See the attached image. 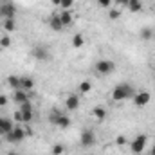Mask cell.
Masks as SVG:
<instances>
[{
	"label": "cell",
	"instance_id": "obj_34",
	"mask_svg": "<svg viewBox=\"0 0 155 155\" xmlns=\"http://www.w3.org/2000/svg\"><path fill=\"white\" fill-rule=\"evenodd\" d=\"M51 4H54V5H60V4H61V0H51Z\"/></svg>",
	"mask_w": 155,
	"mask_h": 155
},
{
	"label": "cell",
	"instance_id": "obj_5",
	"mask_svg": "<svg viewBox=\"0 0 155 155\" xmlns=\"http://www.w3.org/2000/svg\"><path fill=\"white\" fill-rule=\"evenodd\" d=\"M146 143H148V137H146L144 134L135 135V139L132 141V152H134V153H141V152L146 148Z\"/></svg>",
	"mask_w": 155,
	"mask_h": 155
},
{
	"label": "cell",
	"instance_id": "obj_8",
	"mask_svg": "<svg viewBox=\"0 0 155 155\" xmlns=\"http://www.w3.org/2000/svg\"><path fill=\"white\" fill-rule=\"evenodd\" d=\"M51 123L52 124H58L60 128H69L71 126V117L63 116V114H52L51 116Z\"/></svg>",
	"mask_w": 155,
	"mask_h": 155
},
{
	"label": "cell",
	"instance_id": "obj_33",
	"mask_svg": "<svg viewBox=\"0 0 155 155\" xmlns=\"http://www.w3.org/2000/svg\"><path fill=\"white\" fill-rule=\"evenodd\" d=\"M117 4H119V5H126V4H128V2H130V0H116Z\"/></svg>",
	"mask_w": 155,
	"mask_h": 155
},
{
	"label": "cell",
	"instance_id": "obj_28",
	"mask_svg": "<svg viewBox=\"0 0 155 155\" xmlns=\"http://www.w3.org/2000/svg\"><path fill=\"white\" fill-rule=\"evenodd\" d=\"M13 121H15V123H24V119H22V112H20V110H16V112L13 114Z\"/></svg>",
	"mask_w": 155,
	"mask_h": 155
},
{
	"label": "cell",
	"instance_id": "obj_18",
	"mask_svg": "<svg viewBox=\"0 0 155 155\" xmlns=\"http://www.w3.org/2000/svg\"><path fill=\"white\" fill-rule=\"evenodd\" d=\"M92 116L96 117L97 121H103V119H107V108L105 107H96L92 110Z\"/></svg>",
	"mask_w": 155,
	"mask_h": 155
},
{
	"label": "cell",
	"instance_id": "obj_21",
	"mask_svg": "<svg viewBox=\"0 0 155 155\" xmlns=\"http://www.w3.org/2000/svg\"><path fill=\"white\" fill-rule=\"evenodd\" d=\"M83 45H85V36H83L81 33L74 35V36H72V47H74V49H81Z\"/></svg>",
	"mask_w": 155,
	"mask_h": 155
},
{
	"label": "cell",
	"instance_id": "obj_19",
	"mask_svg": "<svg viewBox=\"0 0 155 155\" xmlns=\"http://www.w3.org/2000/svg\"><path fill=\"white\" fill-rule=\"evenodd\" d=\"M139 36H141V40H152L155 36V31L152 27H143L139 31Z\"/></svg>",
	"mask_w": 155,
	"mask_h": 155
},
{
	"label": "cell",
	"instance_id": "obj_2",
	"mask_svg": "<svg viewBox=\"0 0 155 155\" xmlns=\"http://www.w3.org/2000/svg\"><path fill=\"white\" fill-rule=\"evenodd\" d=\"M116 71V63L112 60H99L96 61V72L101 74V76H108Z\"/></svg>",
	"mask_w": 155,
	"mask_h": 155
},
{
	"label": "cell",
	"instance_id": "obj_6",
	"mask_svg": "<svg viewBox=\"0 0 155 155\" xmlns=\"http://www.w3.org/2000/svg\"><path fill=\"white\" fill-rule=\"evenodd\" d=\"M15 15H16V5L13 2H4L0 5V16H4V20L5 18H15Z\"/></svg>",
	"mask_w": 155,
	"mask_h": 155
},
{
	"label": "cell",
	"instance_id": "obj_23",
	"mask_svg": "<svg viewBox=\"0 0 155 155\" xmlns=\"http://www.w3.org/2000/svg\"><path fill=\"white\" fill-rule=\"evenodd\" d=\"M51 153H52V155H63V153H65V146L58 143V144H54V146L51 148Z\"/></svg>",
	"mask_w": 155,
	"mask_h": 155
},
{
	"label": "cell",
	"instance_id": "obj_1",
	"mask_svg": "<svg viewBox=\"0 0 155 155\" xmlns=\"http://www.w3.org/2000/svg\"><path fill=\"white\" fill-rule=\"evenodd\" d=\"M134 94H135V90H134V87L130 83H119V85L114 87L110 96H112L114 101H124L128 97H134Z\"/></svg>",
	"mask_w": 155,
	"mask_h": 155
},
{
	"label": "cell",
	"instance_id": "obj_13",
	"mask_svg": "<svg viewBox=\"0 0 155 155\" xmlns=\"http://www.w3.org/2000/svg\"><path fill=\"white\" fill-rule=\"evenodd\" d=\"M60 20H61L63 27H67V25H71V24L74 22V15H72L69 9H63V11L60 13Z\"/></svg>",
	"mask_w": 155,
	"mask_h": 155
},
{
	"label": "cell",
	"instance_id": "obj_37",
	"mask_svg": "<svg viewBox=\"0 0 155 155\" xmlns=\"http://www.w3.org/2000/svg\"><path fill=\"white\" fill-rule=\"evenodd\" d=\"M90 155H94V153H90Z\"/></svg>",
	"mask_w": 155,
	"mask_h": 155
},
{
	"label": "cell",
	"instance_id": "obj_3",
	"mask_svg": "<svg viewBox=\"0 0 155 155\" xmlns=\"http://www.w3.org/2000/svg\"><path fill=\"white\" fill-rule=\"evenodd\" d=\"M150 99H152V94H150L148 90H139V92L134 94V105H135L137 108L146 107V105L150 103Z\"/></svg>",
	"mask_w": 155,
	"mask_h": 155
},
{
	"label": "cell",
	"instance_id": "obj_7",
	"mask_svg": "<svg viewBox=\"0 0 155 155\" xmlns=\"http://www.w3.org/2000/svg\"><path fill=\"white\" fill-rule=\"evenodd\" d=\"M79 141H81V146L88 148V146H94V143H96V135H94L92 130H83L81 135H79Z\"/></svg>",
	"mask_w": 155,
	"mask_h": 155
},
{
	"label": "cell",
	"instance_id": "obj_35",
	"mask_svg": "<svg viewBox=\"0 0 155 155\" xmlns=\"http://www.w3.org/2000/svg\"><path fill=\"white\" fill-rule=\"evenodd\" d=\"M7 155H18V153H16V152H9Z\"/></svg>",
	"mask_w": 155,
	"mask_h": 155
},
{
	"label": "cell",
	"instance_id": "obj_11",
	"mask_svg": "<svg viewBox=\"0 0 155 155\" xmlns=\"http://www.w3.org/2000/svg\"><path fill=\"white\" fill-rule=\"evenodd\" d=\"M31 54H33V58L38 60V61H45V60H49V51H47L45 47H40V45L31 51Z\"/></svg>",
	"mask_w": 155,
	"mask_h": 155
},
{
	"label": "cell",
	"instance_id": "obj_16",
	"mask_svg": "<svg viewBox=\"0 0 155 155\" xmlns=\"http://www.w3.org/2000/svg\"><path fill=\"white\" fill-rule=\"evenodd\" d=\"M7 83H9V87H11L13 90H18L20 85H22V76H15V74H11V76H7Z\"/></svg>",
	"mask_w": 155,
	"mask_h": 155
},
{
	"label": "cell",
	"instance_id": "obj_4",
	"mask_svg": "<svg viewBox=\"0 0 155 155\" xmlns=\"http://www.w3.org/2000/svg\"><path fill=\"white\" fill-rule=\"evenodd\" d=\"M25 135H27V132H25L22 126H15L13 132L5 135V141H7V143H20V141L25 139Z\"/></svg>",
	"mask_w": 155,
	"mask_h": 155
},
{
	"label": "cell",
	"instance_id": "obj_27",
	"mask_svg": "<svg viewBox=\"0 0 155 155\" xmlns=\"http://www.w3.org/2000/svg\"><path fill=\"white\" fill-rule=\"evenodd\" d=\"M20 107V112H25V110H33V105H31V101H25V103H22V105H18Z\"/></svg>",
	"mask_w": 155,
	"mask_h": 155
},
{
	"label": "cell",
	"instance_id": "obj_32",
	"mask_svg": "<svg viewBox=\"0 0 155 155\" xmlns=\"http://www.w3.org/2000/svg\"><path fill=\"white\" fill-rule=\"evenodd\" d=\"M116 144H117V146H123V144H126V137H124V135H119V137L116 139Z\"/></svg>",
	"mask_w": 155,
	"mask_h": 155
},
{
	"label": "cell",
	"instance_id": "obj_38",
	"mask_svg": "<svg viewBox=\"0 0 155 155\" xmlns=\"http://www.w3.org/2000/svg\"><path fill=\"white\" fill-rule=\"evenodd\" d=\"M153 38H155V36H153Z\"/></svg>",
	"mask_w": 155,
	"mask_h": 155
},
{
	"label": "cell",
	"instance_id": "obj_17",
	"mask_svg": "<svg viewBox=\"0 0 155 155\" xmlns=\"http://www.w3.org/2000/svg\"><path fill=\"white\" fill-rule=\"evenodd\" d=\"M2 27H4L5 33H13V31L16 29V22H15V18H5L4 24H2Z\"/></svg>",
	"mask_w": 155,
	"mask_h": 155
},
{
	"label": "cell",
	"instance_id": "obj_29",
	"mask_svg": "<svg viewBox=\"0 0 155 155\" xmlns=\"http://www.w3.org/2000/svg\"><path fill=\"white\" fill-rule=\"evenodd\" d=\"M119 16H121V11L119 9H112L110 11V20H117Z\"/></svg>",
	"mask_w": 155,
	"mask_h": 155
},
{
	"label": "cell",
	"instance_id": "obj_24",
	"mask_svg": "<svg viewBox=\"0 0 155 155\" xmlns=\"http://www.w3.org/2000/svg\"><path fill=\"white\" fill-rule=\"evenodd\" d=\"M0 47H2V49H9V47H11V36H9V35H4V36L0 38Z\"/></svg>",
	"mask_w": 155,
	"mask_h": 155
},
{
	"label": "cell",
	"instance_id": "obj_20",
	"mask_svg": "<svg viewBox=\"0 0 155 155\" xmlns=\"http://www.w3.org/2000/svg\"><path fill=\"white\" fill-rule=\"evenodd\" d=\"M126 5H128V11H132V13H139L143 9V2L141 0H130Z\"/></svg>",
	"mask_w": 155,
	"mask_h": 155
},
{
	"label": "cell",
	"instance_id": "obj_30",
	"mask_svg": "<svg viewBox=\"0 0 155 155\" xmlns=\"http://www.w3.org/2000/svg\"><path fill=\"white\" fill-rule=\"evenodd\" d=\"M97 5L99 7H110L112 5V0H97Z\"/></svg>",
	"mask_w": 155,
	"mask_h": 155
},
{
	"label": "cell",
	"instance_id": "obj_10",
	"mask_svg": "<svg viewBox=\"0 0 155 155\" xmlns=\"http://www.w3.org/2000/svg\"><path fill=\"white\" fill-rule=\"evenodd\" d=\"M79 97H78V94H69L67 96V99H65V108L67 110H71V112H74L79 108Z\"/></svg>",
	"mask_w": 155,
	"mask_h": 155
},
{
	"label": "cell",
	"instance_id": "obj_9",
	"mask_svg": "<svg viewBox=\"0 0 155 155\" xmlns=\"http://www.w3.org/2000/svg\"><path fill=\"white\" fill-rule=\"evenodd\" d=\"M15 128V121L7 119V117H0V135H7L11 134Z\"/></svg>",
	"mask_w": 155,
	"mask_h": 155
},
{
	"label": "cell",
	"instance_id": "obj_25",
	"mask_svg": "<svg viewBox=\"0 0 155 155\" xmlns=\"http://www.w3.org/2000/svg\"><path fill=\"white\" fill-rule=\"evenodd\" d=\"M33 117H35V112H33V110H25V112H22V119H24V123H31Z\"/></svg>",
	"mask_w": 155,
	"mask_h": 155
},
{
	"label": "cell",
	"instance_id": "obj_26",
	"mask_svg": "<svg viewBox=\"0 0 155 155\" xmlns=\"http://www.w3.org/2000/svg\"><path fill=\"white\" fill-rule=\"evenodd\" d=\"M74 2H76V0H61L60 7H61V9H71V7L74 5Z\"/></svg>",
	"mask_w": 155,
	"mask_h": 155
},
{
	"label": "cell",
	"instance_id": "obj_31",
	"mask_svg": "<svg viewBox=\"0 0 155 155\" xmlns=\"http://www.w3.org/2000/svg\"><path fill=\"white\" fill-rule=\"evenodd\" d=\"M7 101H9L7 96H5V94H0V108H4V107L7 105Z\"/></svg>",
	"mask_w": 155,
	"mask_h": 155
},
{
	"label": "cell",
	"instance_id": "obj_15",
	"mask_svg": "<svg viewBox=\"0 0 155 155\" xmlns=\"http://www.w3.org/2000/svg\"><path fill=\"white\" fill-rule=\"evenodd\" d=\"M20 88L25 90V92H31V90L35 88V79L29 78V76H22V85H20Z\"/></svg>",
	"mask_w": 155,
	"mask_h": 155
},
{
	"label": "cell",
	"instance_id": "obj_14",
	"mask_svg": "<svg viewBox=\"0 0 155 155\" xmlns=\"http://www.w3.org/2000/svg\"><path fill=\"white\" fill-rule=\"evenodd\" d=\"M49 27H51L52 31H61V29H63V24H61V20H60V15H54V16L49 18Z\"/></svg>",
	"mask_w": 155,
	"mask_h": 155
},
{
	"label": "cell",
	"instance_id": "obj_12",
	"mask_svg": "<svg viewBox=\"0 0 155 155\" xmlns=\"http://www.w3.org/2000/svg\"><path fill=\"white\" fill-rule=\"evenodd\" d=\"M29 97H31V92H25V90H22V88L15 90V94H13V99L16 101V105H22V103L29 101Z\"/></svg>",
	"mask_w": 155,
	"mask_h": 155
},
{
	"label": "cell",
	"instance_id": "obj_22",
	"mask_svg": "<svg viewBox=\"0 0 155 155\" xmlns=\"http://www.w3.org/2000/svg\"><path fill=\"white\" fill-rule=\"evenodd\" d=\"M90 90H92V83H90V81H87V79H85V81H81V83H79V87H78V92H79V94H88Z\"/></svg>",
	"mask_w": 155,
	"mask_h": 155
},
{
	"label": "cell",
	"instance_id": "obj_36",
	"mask_svg": "<svg viewBox=\"0 0 155 155\" xmlns=\"http://www.w3.org/2000/svg\"><path fill=\"white\" fill-rule=\"evenodd\" d=\"M152 155H155V146H153V148H152Z\"/></svg>",
	"mask_w": 155,
	"mask_h": 155
}]
</instances>
